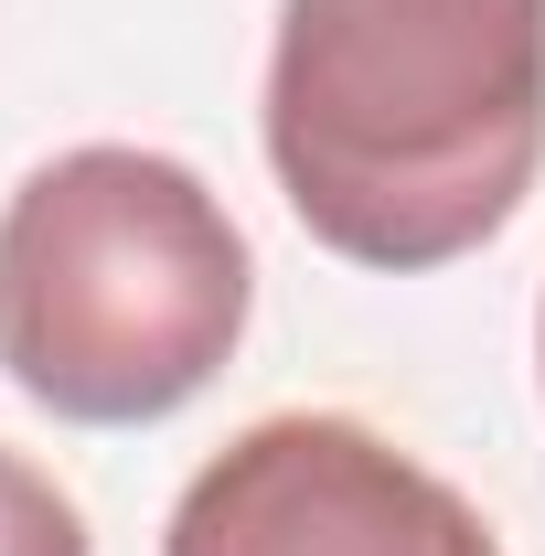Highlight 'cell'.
Wrapping results in <instances>:
<instances>
[{
	"label": "cell",
	"mask_w": 545,
	"mask_h": 556,
	"mask_svg": "<svg viewBox=\"0 0 545 556\" xmlns=\"http://www.w3.org/2000/svg\"><path fill=\"white\" fill-rule=\"evenodd\" d=\"M535 364H545V311H535Z\"/></svg>",
	"instance_id": "obj_5"
},
{
	"label": "cell",
	"mask_w": 545,
	"mask_h": 556,
	"mask_svg": "<svg viewBox=\"0 0 545 556\" xmlns=\"http://www.w3.org/2000/svg\"><path fill=\"white\" fill-rule=\"evenodd\" d=\"M268 172L353 268H449L545 172V0H278Z\"/></svg>",
	"instance_id": "obj_1"
},
{
	"label": "cell",
	"mask_w": 545,
	"mask_h": 556,
	"mask_svg": "<svg viewBox=\"0 0 545 556\" xmlns=\"http://www.w3.org/2000/svg\"><path fill=\"white\" fill-rule=\"evenodd\" d=\"M0 556H86V514L22 450H0Z\"/></svg>",
	"instance_id": "obj_4"
},
{
	"label": "cell",
	"mask_w": 545,
	"mask_h": 556,
	"mask_svg": "<svg viewBox=\"0 0 545 556\" xmlns=\"http://www.w3.org/2000/svg\"><path fill=\"white\" fill-rule=\"evenodd\" d=\"M246 236L172 150L86 139L0 214V364L75 428L193 407L246 343Z\"/></svg>",
	"instance_id": "obj_2"
},
{
	"label": "cell",
	"mask_w": 545,
	"mask_h": 556,
	"mask_svg": "<svg viewBox=\"0 0 545 556\" xmlns=\"http://www.w3.org/2000/svg\"><path fill=\"white\" fill-rule=\"evenodd\" d=\"M161 556H503L471 492L332 407L257 417L172 503Z\"/></svg>",
	"instance_id": "obj_3"
}]
</instances>
